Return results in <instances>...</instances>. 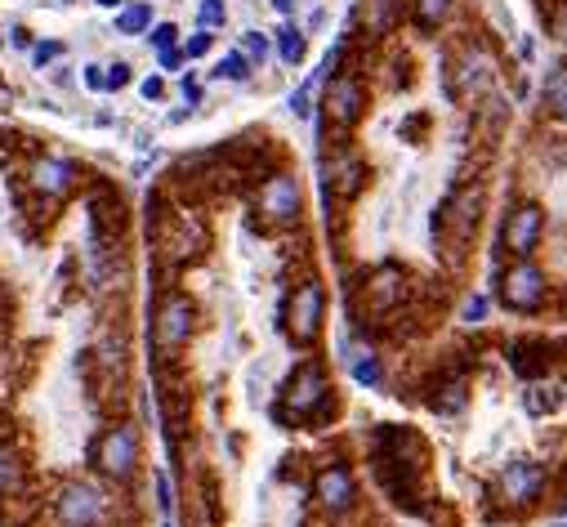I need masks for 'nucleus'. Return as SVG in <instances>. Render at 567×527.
Returning <instances> with one entry per match:
<instances>
[{
	"label": "nucleus",
	"mask_w": 567,
	"mask_h": 527,
	"mask_svg": "<svg viewBox=\"0 0 567 527\" xmlns=\"http://www.w3.org/2000/svg\"><path fill=\"white\" fill-rule=\"evenodd\" d=\"M478 215H483V188H456L447 201H442V215L434 219V233H451V246H456V255H460V246L474 237V228H478Z\"/></svg>",
	"instance_id": "nucleus-1"
},
{
	"label": "nucleus",
	"mask_w": 567,
	"mask_h": 527,
	"mask_svg": "<svg viewBox=\"0 0 567 527\" xmlns=\"http://www.w3.org/2000/svg\"><path fill=\"white\" fill-rule=\"evenodd\" d=\"M54 514L63 527H99L108 519V496L90 483H63L54 496Z\"/></svg>",
	"instance_id": "nucleus-2"
},
{
	"label": "nucleus",
	"mask_w": 567,
	"mask_h": 527,
	"mask_svg": "<svg viewBox=\"0 0 567 527\" xmlns=\"http://www.w3.org/2000/svg\"><path fill=\"white\" fill-rule=\"evenodd\" d=\"M326 394H331V385H326V371L317 367V362H304V367H295V376L286 380L282 389V416H313L317 407H326Z\"/></svg>",
	"instance_id": "nucleus-3"
},
{
	"label": "nucleus",
	"mask_w": 567,
	"mask_h": 527,
	"mask_svg": "<svg viewBox=\"0 0 567 527\" xmlns=\"http://www.w3.org/2000/svg\"><path fill=\"white\" fill-rule=\"evenodd\" d=\"M545 291H550V282H545V273L532 260H518L501 282V300L514 313H536L545 304Z\"/></svg>",
	"instance_id": "nucleus-4"
},
{
	"label": "nucleus",
	"mask_w": 567,
	"mask_h": 527,
	"mask_svg": "<svg viewBox=\"0 0 567 527\" xmlns=\"http://www.w3.org/2000/svg\"><path fill=\"white\" fill-rule=\"evenodd\" d=\"M94 461L108 478H117V483H126L134 474V465H139V434H134V425H117L108 429V434L99 438V447H94Z\"/></svg>",
	"instance_id": "nucleus-5"
},
{
	"label": "nucleus",
	"mask_w": 567,
	"mask_h": 527,
	"mask_svg": "<svg viewBox=\"0 0 567 527\" xmlns=\"http://www.w3.org/2000/svg\"><path fill=\"white\" fill-rule=\"evenodd\" d=\"M322 309H326L322 282H300V291L291 295V309H286L291 335H295L300 344H313V340H317V331H322Z\"/></svg>",
	"instance_id": "nucleus-6"
},
{
	"label": "nucleus",
	"mask_w": 567,
	"mask_h": 527,
	"mask_svg": "<svg viewBox=\"0 0 567 527\" xmlns=\"http://www.w3.org/2000/svg\"><path fill=\"white\" fill-rule=\"evenodd\" d=\"M192 322H197V313H192V300L188 295H170V300H161V309H157V344L166 353H175V349H184V344L192 340Z\"/></svg>",
	"instance_id": "nucleus-7"
},
{
	"label": "nucleus",
	"mask_w": 567,
	"mask_h": 527,
	"mask_svg": "<svg viewBox=\"0 0 567 527\" xmlns=\"http://www.w3.org/2000/svg\"><path fill=\"white\" fill-rule=\"evenodd\" d=\"M545 465L536 461H514L501 469V492H505V505H518V510H527V505L536 501V496L545 492Z\"/></svg>",
	"instance_id": "nucleus-8"
},
{
	"label": "nucleus",
	"mask_w": 567,
	"mask_h": 527,
	"mask_svg": "<svg viewBox=\"0 0 567 527\" xmlns=\"http://www.w3.org/2000/svg\"><path fill=\"white\" fill-rule=\"evenodd\" d=\"M313 492H317V505H322L326 514H349L353 501H358V483H353L349 465H326L322 474H317Z\"/></svg>",
	"instance_id": "nucleus-9"
},
{
	"label": "nucleus",
	"mask_w": 567,
	"mask_h": 527,
	"mask_svg": "<svg viewBox=\"0 0 567 527\" xmlns=\"http://www.w3.org/2000/svg\"><path fill=\"white\" fill-rule=\"evenodd\" d=\"M541 233H545V210L541 206H518L514 215L505 219V246H509V255H518V260H527V255L536 251V242H541Z\"/></svg>",
	"instance_id": "nucleus-10"
},
{
	"label": "nucleus",
	"mask_w": 567,
	"mask_h": 527,
	"mask_svg": "<svg viewBox=\"0 0 567 527\" xmlns=\"http://www.w3.org/2000/svg\"><path fill=\"white\" fill-rule=\"evenodd\" d=\"M259 210L277 224H291L300 215V184L291 175H273L264 188H259Z\"/></svg>",
	"instance_id": "nucleus-11"
},
{
	"label": "nucleus",
	"mask_w": 567,
	"mask_h": 527,
	"mask_svg": "<svg viewBox=\"0 0 567 527\" xmlns=\"http://www.w3.org/2000/svg\"><path fill=\"white\" fill-rule=\"evenodd\" d=\"M362 103H367L362 85L353 81V76H335L331 90H326V117L340 121V126H353V121L362 117Z\"/></svg>",
	"instance_id": "nucleus-12"
},
{
	"label": "nucleus",
	"mask_w": 567,
	"mask_h": 527,
	"mask_svg": "<svg viewBox=\"0 0 567 527\" xmlns=\"http://www.w3.org/2000/svg\"><path fill=\"white\" fill-rule=\"evenodd\" d=\"M72 179H76V166L63 157H41V161H32V170H27V184H32L41 197H63L67 188H72Z\"/></svg>",
	"instance_id": "nucleus-13"
},
{
	"label": "nucleus",
	"mask_w": 567,
	"mask_h": 527,
	"mask_svg": "<svg viewBox=\"0 0 567 527\" xmlns=\"http://www.w3.org/2000/svg\"><path fill=\"white\" fill-rule=\"evenodd\" d=\"M554 344H545V340H536V335H527V340H514L509 344V367L518 371L523 380H536V376H545V371L554 367Z\"/></svg>",
	"instance_id": "nucleus-14"
},
{
	"label": "nucleus",
	"mask_w": 567,
	"mask_h": 527,
	"mask_svg": "<svg viewBox=\"0 0 567 527\" xmlns=\"http://www.w3.org/2000/svg\"><path fill=\"white\" fill-rule=\"evenodd\" d=\"M402 295H407V277H402V268L384 264L380 273H371V282H367V304H371L376 313L398 309Z\"/></svg>",
	"instance_id": "nucleus-15"
},
{
	"label": "nucleus",
	"mask_w": 567,
	"mask_h": 527,
	"mask_svg": "<svg viewBox=\"0 0 567 527\" xmlns=\"http://www.w3.org/2000/svg\"><path fill=\"white\" fill-rule=\"evenodd\" d=\"M429 407H434L438 416H460V411L469 407V385H465V371H456V376L438 380V385H434V398H429Z\"/></svg>",
	"instance_id": "nucleus-16"
},
{
	"label": "nucleus",
	"mask_w": 567,
	"mask_h": 527,
	"mask_svg": "<svg viewBox=\"0 0 567 527\" xmlns=\"http://www.w3.org/2000/svg\"><path fill=\"white\" fill-rule=\"evenodd\" d=\"M460 85L456 90H465V94H483L487 85H492V59H487L483 50H465L460 54Z\"/></svg>",
	"instance_id": "nucleus-17"
},
{
	"label": "nucleus",
	"mask_w": 567,
	"mask_h": 527,
	"mask_svg": "<svg viewBox=\"0 0 567 527\" xmlns=\"http://www.w3.org/2000/svg\"><path fill=\"white\" fill-rule=\"evenodd\" d=\"M326 179H331V184L340 188L344 197L358 193V188H362V161L353 157V152H340V157H335L331 166H326Z\"/></svg>",
	"instance_id": "nucleus-18"
},
{
	"label": "nucleus",
	"mask_w": 567,
	"mask_h": 527,
	"mask_svg": "<svg viewBox=\"0 0 567 527\" xmlns=\"http://www.w3.org/2000/svg\"><path fill=\"white\" fill-rule=\"evenodd\" d=\"M402 18V0H367V32L389 36Z\"/></svg>",
	"instance_id": "nucleus-19"
},
{
	"label": "nucleus",
	"mask_w": 567,
	"mask_h": 527,
	"mask_svg": "<svg viewBox=\"0 0 567 527\" xmlns=\"http://www.w3.org/2000/svg\"><path fill=\"white\" fill-rule=\"evenodd\" d=\"M304 54H309V41H304V32L295 23H286L282 32H277V59L282 63H304Z\"/></svg>",
	"instance_id": "nucleus-20"
},
{
	"label": "nucleus",
	"mask_w": 567,
	"mask_h": 527,
	"mask_svg": "<svg viewBox=\"0 0 567 527\" xmlns=\"http://www.w3.org/2000/svg\"><path fill=\"white\" fill-rule=\"evenodd\" d=\"M523 407L532 411V416H554V411L563 407V398H559V385H532L523 394Z\"/></svg>",
	"instance_id": "nucleus-21"
},
{
	"label": "nucleus",
	"mask_w": 567,
	"mask_h": 527,
	"mask_svg": "<svg viewBox=\"0 0 567 527\" xmlns=\"http://www.w3.org/2000/svg\"><path fill=\"white\" fill-rule=\"evenodd\" d=\"M545 108H550V117L567 121V67H554L545 81Z\"/></svg>",
	"instance_id": "nucleus-22"
},
{
	"label": "nucleus",
	"mask_w": 567,
	"mask_h": 527,
	"mask_svg": "<svg viewBox=\"0 0 567 527\" xmlns=\"http://www.w3.org/2000/svg\"><path fill=\"white\" fill-rule=\"evenodd\" d=\"M152 27V5L148 0H139V5H126L117 14V32L121 36H139V32H148Z\"/></svg>",
	"instance_id": "nucleus-23"
},
{
	"label": "nucleus",
	"mask_w": 567,
	"mask_h": 527,
	"mask_svg": "<svg viewBox=\"0 0 567 527\" xmlns=\"http://www.w3.org/2000/svg\"><path fill=\"white\" fill-rule=\"evenodd\" d=\"M353 380H358V385H367V389H380L384 385V371H380V358L376 353H353Z\"/></svg>",
	"instance_id": "nucleus-24"
},
{
	"label": "nucleus",
	"mask_w": 567,
	"mask_h": 527,
	"mask_svg": "<svg viewBox=\"0 0 567 527\" xmlns=\"http://www.w3.org/2000/svg\"><path fill=\"white\" fill-rule=\"evenodd\" d=\"M210 76H219V81H246V76H251V59L237 50V54H228V59H219Z\"/></svg>",
	"instance_id": "nucleus-25"
},
{
	"label": "nucleus",
	"mask_w": 567,
	"mask_h": 527,
	"mask_svg": "<svg viewBox=\"0 0 567 527\" xmlns=\"http://www.w3.org/2000/svg\"><path fill=\"white\" fill-rule=\"evenodd\" d=\"M416 14H420V23L425 27H438L442 18L451 14V0H416Z\"/></svg>",
	"instance_id": "nucleus-26"
},
{
	"label": "nucleus",
	"mask_w": 567,
	"mask_h": 527,
	"mask_svg": "<svg viewBox=\"0 0 567 527\" xmlns=\"http://www.w3.org/2000/svg\"><path fill=\"white\" fill-rule=\"evenodd\" d=\"M197 18H201V27H224V18H228V9H224V0H201V9H197Z\"/></svg>",
	"instance_id": "nucleus-27"
},
{
	"label": "nucleus",
	"mask_w": 567,
	"mask_h": 527,
	"mask_svg": "<svg viewBox=\"0 0 567 527\" xmlns=\"http://www.w3.org/2000/svg\"><path fill=\"white\" fill-rule=\"evenodd\" d=\"M242 54H246L251 63H264V59H268V36H264V32H246V36H242Z\"/></svg>",
	"instance_id": "nucleus-28"
},
{
	"label": "nucleus",
	"mask_w": 567,
	"mask_h": 527,
	"mask_svg": "<svg viewBox=\"0 0 567 527\" xmlns=\"http://www.w3.org/2000/svg\"><path fill=\"white\" fill-rule=\"evenodd\" d=\"M210 45H215V36L201 27V32H192L184 41V59H201V54H210Z\"/></svg>",
	"instance_id": "nucleus-29"
},
{
	"label": "nucleus",
	"mask_w": 567,
	"mask_h": 527,
	"mask_svg": "<svg viewBox=\"0 0 567 527\" xmlns=\"http://www.w3.org/2000/svg\"><path fill=\"white\" fill-rule=\"evenodd\" d=\"M148 41L157 45V50H175V41H179V27L175 23H157V27H148Z\"/></svg>",
	"instance_id": "nucleus-30"
},
{
	"label": "nucleus",
	"mask_w": 567,
	"mask_h": 527,
	"mask_svg": "<svg viewBox=\"0 0 567 527\" xmlns=\"http://www.w3.org/2000/svg\"><path fill=\"white\" fill-rule=\"evenodd\" d=\"M103 76H108V90H126V85L134 81V67L130 63H112V67H103Z\"/></svg>",
	"instance_id": "nucleus-31"
},
{
	"label": "nucleus",
	"mask_w": 567,
	"mask_h": 527,
	"mask_svg": "<svg viewBox=\"0 0 567 527\" xmlns=\"http://www.w3.org/2000/svg\"><path fill=\"white\" fill-rule=\"evenodd\" d=\"M59 54H63V41H45V45H36V50H32V67L41 72V67H50L54 59H59Z\"/></svg>",
	"instance_id": "nucleus-32"
},
{
	"label": "nucleus",
	"mask_w": 567,
	"mask_h": 527,
	"mask_svg": "<svg viewBox=\"0 0 567 527\" xmlns=\"http://www.w3.org/2000/svg\"><path fill=\"white\" fill-rule=\"evenodd\" d=\"M81 85H85V90H94V94H99V90H108V76H103V67L99 63H85L81 67Z\"/></svg>",
	"instance_id": "nucleus-33"
},
{
	"label": "nucleus",
	"mask_w": 567,
	"mask_h": 527,
	"mask_svg": "<svg viewBox=\"0 0 567 527\" xmlns=\"http://www.w3.org/2000/svg\"><path fill=\"white\" fill-rule=\"evenodd\" d=\"M487 309H492V304H487V295H474V300L465 304V313H460V318H465L469 327H478V322L487 318Z\"/></svg>",
	"instance_id": "nucleus-34"
},
{
	"label": "nucleus",
	"mask_w": 567,
	"mask_h": 527,
	"mask_svg": "<svg viewBox=\"0 0 567 527\" xmlns=\"http://www.w3.org/2000/svg\"><path fill=\"white\" fill-rule=\"evenodd\" d=\"M18 478V461H14V452L9 447H0V492H5L9 483Z\"/></svg>",
	"instance_id": "nucleus-35"
},
{
	"label": "nucleus",
	"mask_w": 567,
	"mask_h": 527,
	"mask_svg": "<svg viewBox=\"0 0 567 527\" xmlns=\"http://www.w3.org/2000/svg\"><path fill=\"white\" fill-rule=\"evenodd\" d=\"M309 99H313V81H304L300 90L291 94V112H295V117H309Z\"/></svg>",
	"instance_id": "nucleus-36"
},
{
	"label": "nucleus",
	"mask_w": 567,
	"mask_h": 527,
	"mask_svg": "<svg viewBox=\"0 0 567 527\" xmlns=\"http://www.w3.org/2000/svg\"><path fill=\"white\" fill-rule=\"evenodd\" d=\"M161 94H166V81H161V76H148V81H143V99H161Z\"/></svg>",
	"instance_id": "nucleus-37"
},
{
	"label": "nucleus",
	"mask_w": 567,
	"mask_h": 527,
	"mask_svg": "<svg viewBox=\"0 0 567 527\" xmlns=\"http://www.w3.org/2000/svg\"><path fill=\"white\" fill-rule=\"evenodd\" d=\"M179 63H184V50H161V67H166V72H175Z\"/></svg>",
	"instance_id": "nucleus-38"
},
{
	"label": "nucleus",
	"mask_w": 567,
	"mask_h": 527,
	"mask_svg": "<svg viewBox=\"0 0 567 527\" xmlns=\"http://www.w3.org/2000/svg\"><path fill=\"white\" fill-rule=\"evenodd\" d=\"M9 36H14V41H9V45H14V50H32V32H23V27H14V32H9Z\"/></svg>",
	"instance_id": "nucleus-39"
},
{
	"label": "nucleus",
	"mask_w": 567,
	"mask_h": 527,
	"mask_svg": "<svg viewBox=\"0 0 567 527\" xmlns=\"http://www.w3.org/2000/svg\"><path fill=\"white\" fill-rule=\"evenodd\" d=\"M184 99H188V108H197V103H201V85L192 81V76L184 81Z\"/></svg>",
	"instance_id": "nucleus-40"
},
{
	"label": "nucleus",
	"mask_w": 567,
	"mask_h": 527,
	"mask_svg": "<svg viewBox=\"0 0 567 527\" xmlns=\"http://www.w3.org/2000/svg\"><path fill=\"white\" fill-rule=\"evenodd\" d=\"M54 85H72V67H54Z\"/></svg>",
	"instance_id": "nucleus-41"
},
{
	"label": "nucleus",
	"mask_w": 567,
	"mask_h": 527,
	"mask_svg": "<svg viewBox=\"0 0 567 527\" xmlns=\"http://www.w3.org/2000/svg\"><path fill=\"white\" fill-rule=\"evenodd\" d=\"M273 5H277V9H295V5H300V0H273Z\"/></svg>",
	"instance_id": "nucleus-42"
},
{
	"label": "nucleus",
	"mask_w": 567,
	"mask_h": 527,
	"mask_svg": "<svg viewBox=\"0 0 567 527\" xmlns=\"http://www.w3.org/2000/svg\"><path fill=\"white\" fill-rule=\"evenodd\" d=\"M559 398H563V407H567V380H563V385H559Z\"/></svg>",
	"instance_id": "nucleus-43"
},
{
	"label": "nucleus",
	"mask_w": 567,
	"mask_h": 527,
	"mask_svg": "<svg viewBox=\"0 0 567 527\" xmlns=\"http://www.w3.org/2000/svg\"><path fill=\"white\" fill-rule=\"evenodd\" d=\"M99 5H108V9H117V5H121V0H99Z\"/></svg>",
	"instance_id": "nucleus-44"
},
{
	"label": "nucleus",
	"mask_w": 567,
	"mask_h": 527,
	"mask_svg": "<svg viewBox=\"0 0 567 527\" xmlns=\"http://www.w3.org/2000/svg\"><path fill=\"white\" fill-rule=\"evenodd\" d=\"M0 45H5V27H0Z\"/></svg>",
	"instance_id": "nucleus-45"
},
{
	"label": "nucleus",
	"mask_w": 567,
	"mask_h": 527,
	"mask_svg": "<svg viewBox=\"0 0 567 527\" xmlns=\"http://www.w3.org/2000/svg\"><path fill=\"white\" fill-rule=\"evenodd\" d=\"M63 5H67V0H63Z\"/></svg>",
	"instance_id": "nucleus-46"
},
{
	"label": "nucleus",
	"mask_w": 567,
	"mask_h": 527,
	"mask_svg": "<svg viewBox=\"0 0 567 527\" xmlns=\"http://www.w3.org/2000/svg\"><path fill=\"white\" fill-rule=\"evenodd\" d=\"M559 527H563V523H559Z\"/></svg>",
	"instance_id": "nucleus-47"
}]
</instances>
